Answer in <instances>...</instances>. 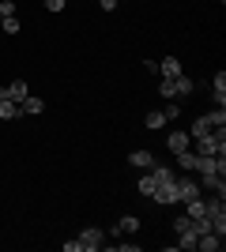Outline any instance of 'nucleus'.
Segmentation results:
<instances>
[{"instance_id":"b1692460","label":"nucleus","mask_w":226,"mask_h":252,"mask_svg":"<svg viewBox=\"0 0 226 252\" xmlns=\"http://www.w3.org/2000/svg\"><path fill=\"white\" fill-rule=\"evenodd\" d=\"M162 117H166V121H173V117H181V105H177V102H170L166 109H162Z\"/></svg>"},{"instance_id":"4be33fe9","label":"nucleus","mask_w":226,"mask_h":252,"mask_svg":"<svg viewBox=\"0 0 226 252\" xmlns=\"http://www.w3.org/2000/svg\"><path fill=\"white\" fill-rule=\"evenodd\" d=\"M193 162H196V155H189V151H177V166H181V169H193Z\"/></svg>"},{"instance_id":"aec40b11","label":"nucleus","mask_w":226,"mask_h":252,"mask_svg":"<svg viewBox=\"0 0 226 252\" xmlns=\"http://www.w3.org/2000/svg\"><path fill=\"white\" fill-rule=\"evenodd\" d=\"M140 192H143V196H151V192H155V177H151V169L140 177Z\"/></svg>"},{"instance_id":"0eeeda50","label":"nucleus","mask_w":226,"mask_h":252,"mask_svg":"<svg viewBox=\"0 0 226 252\" xmlns=\"http://www.w3.org/2000/svg\"><path fill=\"white\" fill-rule=\"evenodd\" d=\"M196 249L219 252V249H223V237H219V233H200V237H196Z\"/></svg>"},{"instance_id":"f8f14e48","label":"nucleus","mask_w":226,"mask_h":252,"mask_svg":"<svg viewBox=\"0 0 226 252\" xmlns=\"http://www.w3.org/2000/svg\"><path fill=\"white\" fill-rule=\"evenodd\" d=\"M42 109H45L42 98H31V94H27V98L19 102V113H42Z\"/></svg>"},{"instance_id":"4468645a","label":"nucleus","mask_w":226,"mask_h":252,"mask_svg":"<svg viewBox=\"0 0 226 252\" xmlns=\"http://www.w3.org/2000/svg\"><path fill=\"white\" fill-rule=\"evenodd\" d=\"M177 237H181V241L173 245V249H181V252H193L196 249V230H185V233H177Z\"/></svg>"},{"instance_id":"ddd939ff","label":"nucleus","mask_w":226,"mask_h":252,"mask_svg":"<svg viewBox=\"0 0 226 252\" xmlns=\"http://www.w3.org/2000/svg\"><path fill=\"white\" fill-rule=\"evenodd\" d=\"M185 207H189V219H200V215H207V200H185Z\"/></svg>"},{"instance_id":"f3484780","label":"nucleus","mask_w":226,"mask_h":252,"mask_svg":"<svg viewBox=\"0 0 226 252\" xmlns=\"http://www.w3.org/2000/svg\"><path fill=\"white\" fill-rule=\"evenodd\" d=\"M151 177H155V185H162V181H173V169L170 166H151Z\"/></svg>"},{"instance_id":"6e6552de","label":"nucleus","mask_w":226,"mask_h":252,"mask_svg":"<svg viewBox=\"0 0 226 252\" xmlns=\"http://www.w3.org/2000/svg\"><path fill=\"white\" fill-rule=\"evenodd\" d=\"M4 91H8V102H15V105H19L23 98L31 94V91H27V83H23V79H15V83H8V87H4Z\"/></svg>"},{"instance_id":"1a4fd4ad","label":"nucleus","mask_w":226,"mask_h":252,"mask_svg":"<svg viewBox=\"0 0 226 252\" xmlns=\"http://www.w3.org/2000/svg\"><path fill=\"white\" fill-rule=\"evenodd\" d=\"M129 162H132L136 169H151V166H155V155H151V151H132Z\"/></svg>"},{"instance_id":"f257e3e1","label":"nucleus","mask_w":226,"mask_h":252,"mask_svg":"<svg viewBox=\"0 0 226 252\" xmlns=\"http://www.w3.org/2000/svg\"><path fill=\"white\" fill-rule=\"evenodd\" d=\"M211 132H226V109L219 105L215 113H207V117H200L193 125V139L196 136H211Z\"/></svg>"},{"instance_id":"2eb2a0df","label":"nucleus","mask_w":226,"mask_h":252,"mask_svg":"<svg viewBox=\"0 0 226 252\" xmlns=\"http://www.w3.org/2000/svg\"><path fill=\"white\" fill-rule=\"evenodd\" d=\"M15 117H23V113H19V105L4 98V102H0V121H15Z\"/></svg>"},{"instance_id":"393cba45","label":"nucleus","mask_w":226,"mask_h":252,"mask_svg":"<svg viewBox=\"0 0 226 252\" xmlns=\"http://www.w3.org/2000/svg\"><path fill=\"white\" fill-rule=\"evenodd\" d=\"M65 4H68V0H45V8H49V11H65Z\"/></svg>"},{"instance_id":"412c9836","label":"nucleus","mask_w":226,"mask_h":252,"mask_svg":"<svg viewBox=\"0 0 226 252\" xmlns=\"http://www.w3.org/2000/svg\"><path fill=\"white\" fill-rule=\"evenodd\" d=\"M173 230H177V233L193 230V219H189V215H177V219H173Z\"/></svg>"},{"instance_id":"f03ea898","label":"nucleus","mask_w":226,"mask_h":252,"mask_svg":"<svg viewBox=\"0 0 226 252\" xmlns=\"http://www.w3.org/2000/svg\"><path fill=\"white\" fill-rule=\"evenodd\" d=\"M189 91H193V79H189V75L162 79V83H159V94H162V98H181V94H189Z\"/></svg>"},{"instance_id":"6ab92c4d","label":"nucleus","mask_w":226,"mask_h":252,"mask_svg":"<svg viewBox=\"0 0 226 252\" xmlns=\"http://www.w3.org/2000/svg\"><path fill=\"white\" fill-rule=\"evenodd\" d=\"M0 31H8V34H19L23 27H19V19H15V15H8V19H0Z\"/></svg>"},{"instance_id":"a878e982","label":"nucleus","mask_w":226,"mask_h":252,"mask_svg":"<svg viewBox=\"0 0 226 252\" xmlns=\"http://www.w3.org/2000/svg\"><path fill=\"white\" fill-rule=\"evenodd\" d=\"M98 4H102V11H113V8H117V0H98Z\"/></svg>"},{"instance_id":"bb28decb","label":"nucleus","mask_w":226,"mask_h":252,"mask_svg":"<svg viewBox=\"0 0 226 252\" xmlns=\"http://www.w3.org/2000/svg\"><path fill=\"white\" fill-rule=\"evenodd\" d=\"M219 4H223V0H219Z\"/></svg>"},{"instance_id":"20e7f679","label":"nucleus","mask_w":226,"mask_h":252,"mask_svg":"<svg viewBox=\"0 0 226 252\" xmlns=\"http://www.w3.org/2000/svg\"><path fill=\"white\" fill-rule=\"evenodd\" d=\"M102 241H106V233L95 230V226H87V230L79 233V249H87V252H98V249H102Z\"/></svg>"},{"instance_id":"9b49d317","label":"nucleus","mask_w":226,"mask_h":252,"mask_svg":"<svg viewBox=\"0 0 226 252\" xmlns=\"http://www.w3.org/2000/svg\"><path fill=\"white\" fill-rule=\"evenodd\" d=\"M166 143H170L173 155H177V151H189V132H170V139H166Z\"/></svg>"},{"instance_id":"9d476101","label":"nucleus","mask_w":226,"mask_h":252,"mask_svg":"<svg viewBox=\"0 0 226 252\" xmlns=\"http://www.w3.org/2000/svg\"><path fill=\"white\" fill-rule=\"evenodd\" d=\"M211 87H215V91H211V94H215V102L226 105V72H219L215 79H211Z\"/></svg>"},{"instance_id":"a211bd4d","label":"nucleus","mask_w":226,"mask_h":252,"mask_svg":"<svg viewBox=\"0 0 226 252\" xmlns=\"http://www.w3.org/2000/svg\"><path fill=\"white\" fill-rule=\"evenodd\" d=\"M136 230H140V219H136V215H129V219L117 222V233H136Z\"/></svg>"},{"instance_id":"39448f33","label":"nucleus","mask_w":226,"mask_h":252,"mask_svg":"<svg viewBox=\"0 0 226 252\" xmlns=\"http://www.w3.org/2000/svg\"><path fill=\"white\" fill-rule=\"evenodd\" d=\"M196 196H200V185H196V181H189V177H185V181H177V200H196Z\"/></svg>"},{"instance_id":"423d86ee","label":"nucleus","mask_w":226,"mask_h":252,"mask_svg":"<svg viewBox=\"0 0 226 252\" xmlns=\"http://www.w3.org/2000/svg\"><path fill=\"white\" fill-rule=\"evenodd\" d=\"M159 72H162V79H177V75H181V61H177V57H166V61H159Z\"/></svg>"},{"instance_id":"7ed1b4c3","label":"nucleus","mask_w":226,"mask_h":252,"mask_svg":"<svg viewBox=\"0 0 226 252\" xmlns=\"http://www.w3.org/2000/svg\"><path fill=\"white\" fill-rule=\"evenodd\" d=\"M151 200L166 203V207H170V203H181V200H177V177H173V181H162V185H155Z\"/></svg>"},{"instance_id":"dca6fc26","label":"nucleus","mask_w":226,"mask_h":252,"mask_svg":"<svg viewBox=\"0 0 226 252\" xmlns=\"http://www.w3.org/2000/svg\"><path fill=\"white\" fill-rule=\"evenodd\" d=\"M143 125H147V128H151V132H159V128H162V125H166V117H162V113H159V109H151V113H147V117H143Z\"/></svg>"},{"instance_id":"5701e85b","label":"nucleus","mask_w":226,"mask_h":252,"mask_svg":"<svg viewBox=\"0 0 226 252\" xmlns=\"http://www.w3.org/2000/svg\"><path fill=\"white\" fill-rule=\"evenodd\" d=\"M8 15H15V0H0V19H8Z\"/></svg>"}]
</instances>
